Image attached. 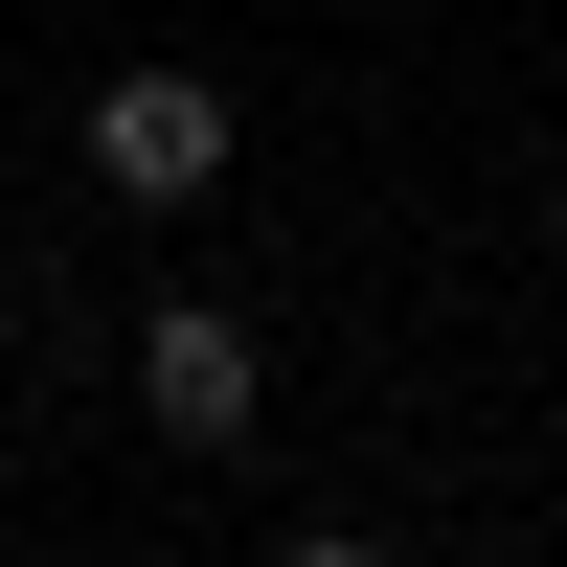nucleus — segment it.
Instances as JSON below:
<instances>
[{
	"label": "nucleus",
	"mask_w": 567,
	"mask_h": 567,
	"mask_svg": "<svg viewBox=\"0 0 567 567\" xmlns=\"http://www.w3.org/2000/svg\"><path fill=\"white\" fill-rule=\"evenodd\" d=\"M91 182L205 205V182H227V91H205V69H114V91H91Z\"/></svg>",
	"instance_id": "f257e3e1"
},
{
	"label": "nucleus",
	"mask_w": 567,
	"mask_h": 567,
	"mask_svg": "<svg viewBox=\"0 0 567 567\" xmlns=\"http://www.w3.org/2000/svg\"><path fill=\"white\" fill-rule=\"evenodd\" d=\"M136 409H159L182 454H227V432H250V318H205V296H159V318H136Z\"/></svg>",
	"instance_id": "f03ea898"
}]
</instances>
